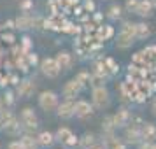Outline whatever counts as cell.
Returning <instances> with one entry per match:
<instances>
[{"label": "cell", "instance_id": "obj_1", "mask_svg": "<svg viewBox=\"0 0 156 149\" xmlns=\"http://www.w3.org/2000/svg\"><path fill=\"white\" fill-rule=\"evenodd\" d=\"M137 41V35H135V23H125L123 28L119 30L118 34V41H116V46L119 49H128L132 48V44Z\"/></svg>", "mask_w": 156, "mask_h": 149}, {"label": "cell", "instance_id": "obj_2", "mask_svg": "<svg viewBox=\"0 0 156 149\" xmlns=\"http://www.w3.org/2000/svg\"><path fill=\"white\" fill-rule=\"evenodd\" d=\"M91 104L95 109H107L111 105V93L105 86H97L91 91Z\"/></svg>", "mask_w": 156, "mask_h": 149}, {"label": "cell", "instance_id": "obj_3", "mask_svg": "<svg viewBox=\"0 0 156 149\" xmlns=\"http://www.w3.org/2000/svg\"><path fill=\"white\" fill-rule=\"evenodd\" d=\"M37 100H39V107H41L42 111H46V112L55 111V109L58 107V104H60V97H58V93L51 91V90H48V91H41Z\"/></svg>", "mask_w": 156, "mask_h": 149}, {"label": "cell", "instance_id": "obj_4", "mask_svg": "<svg viewBox=\"0 0 156 149\" xmlns=\"http://www.w3.org/2000/svg\"><path fill=\"white\" fill-rule=\"evenodd\" d=\"M20 123L25 130H35L39 126V119H37V114L34 112V109L30 107H25L21 112H20Z\"/></svg>", "mask_w": 156, "mask_h": 149}, {"label": "cell", "instance_id": "obj_5", "mask_svg": "<svg viewBox=\"0 0 156 149\" xmlns=\"http://www.w3.org/2000/svg\"><path fill=\"white\" fill-rule=\"evenodd\" d=\"M55 139H56L58 142H62L65 147H72V146H76V144L79 142V139L74 135V132H72L70 128H67V126L58 128V132L55 133Z\"/></svg>", "mask_w": 156, "mask_h": 149}, {"label": "cell", "instance_id": "obj_6", "mask_svg": "<svg viewBox=\"0 0 156 149\" xmlns=\"http://www.w3.org/2000/svg\"><path fill=\"white\" fill-rule=\"evenodd\" d=\"M41 70H42V74L46 77L56 79L60 76L62 69H60V65H58V62L55 58H44L42 62H41Z\"/></svg>", "mask_w": 156, "mask_h": 149}, {"label": "cell", "instance_id": "obj_7", "mask_svg": "<svg viewBox=\"0 0 156 149\" xmlns=\"http://www.w3.org/2000/svg\"><path fill=\"white\" fill-rule=\"evenodd\" d=\"M81 90H83V81H81L79 77L67 81V83H65V86H63V98L74 100L79 93H81Z\"/></svg>", "mask_w": 156, "mask_h": 149}, {"label": "cell", "instance_id": "obj_8", "mask_svg": "<svg viewBox=\"0 0 156 149\" xmlns=\"http://www.w3.org/2000/svg\"><path fill=\"white\" fill-rule=\"evenodd\" d=\"M93 112H95L93 104L86 102V100H79V102H76V112H74L76 118H79V119H88V118H91L93 116Z\"/></svg>", "mask_w": 156, "mask_h": 149}, {"label": "cell", "instance_id": "obj_9", "mask_svg": "<svg viewBox=\"0 0 156 149\" xmlns=\"http://www.w3.org/2000/svg\"><path fill=\"white\" fill-rule=\"evenodd\" d=\"M56 112H58V118H62V119H70L72 116H74V112H76V102L65 98V102L58 104Z\"/></svg>", "mask_w": 156, "mask_h": 149}, {"label": "cell", "instance_id": "obj_10", "mask_svg": "<svg viewBox=\"0 0 156 149\" xmlns=\"http://www.w3.org/2000/svg\"><path fill=\"white\" fill-rule=\"evenodd\" d=\"M140 140L153 144L156 140V125L153 123H144L140 126Z\"/></svg>", "mask_w": 156, "mask_h": 149}, {"label": "cell", "instance_id": "obj_11", "mask_svg": "<svg viewBox=\"0 0 156 149\" xmlns=\"http://www.w3.org/2000/svg\"><path fill=\"white\" fill-rule=\"evenodd\" d=\"M55 60L58 62V65H60L62 70H69L72 67V63H74V58H72V55L69 51H60L56 56H55Z\"/></svg>", "mask_w": 156, "mask_h": 149}, {"label": "cell", "instance_id": "obj_12", "mask_svg": "<svg viewBox=\"0 0 156 149\" xmlns=\"http://www.w3.org/2000/svg\"><path fill=\"white\" fill-rule=\"evenodd\" d=\"M135 14L142 16V18H147L153 14V2L151 0H139L137 9H135Z\"/></svg>", "mask_w": 156, "mask_h": 149}, {"label": "cell", "instance_id": "obj_13", "mask_svg": "<svg viewBox=\"0 0 156 149\" xmlns=\"http://www.w3.org/2000/svg\"><path fill=\"white\" fill-rule=\"evenodd\" d=\"M55 140H56L55 133H51V132H41L37 135V142H39L41 147H51L55 144Z\"/></svg>", "mask_w": 156, "mask_h": 149}, {"label": "cell", "instance_id": "obj_14", "mask_svg": "<svg viewBox=\"0 0 156 149\" xmlns=\"http://www.w3.org/2000/svg\"><path fill=\"white\" fill-rule=\"evenodd\" d=\"M112 121H114V126H125V125H128V121H130V112H128L126 109H119L112 116Z\"/></svg>", "mask_w": 156, "mask_h": 149}, {"label": "cell", "instance_id": "obj_15", "mask_svg": "<svg viewBox=\"0 0 156 149\" xmlns=\"http://www.w3.org/2000/svg\"><path fill=\"white\" fill-rule=\"evenodd\" d=\"M34 90H35V84L32 83V81H23V83H20V86H18V95L20 97H30L32 93H34Z\"/></svg>", "mask_w": 156, "mask_h": 149}, {"label": "cell", "instance_id": "obj_16", "mask_svg": "<svg viewBox=\"0 0 156 149\" xmlns=\"http://www.w3.org/2000/svg\"><path fill=\"white\" fill-rule=\"evenodd\" d=\"M125 139H126V142L137 144V142L140 140V128H137V126H128L126 132H125Z\"/></svg>", "mask_w": 156, "mask_h": 149}, {"label": "cell", "instance_id": "obj_17", "mask_svg": "<svg viewBox=\"0 0 156 149\" xmlns=\"http://www.w3.org/2000/svg\"><path fill=\"white\" fill-rule=\"evenodd\" d=\"M20 142H21L23 149H39L41 147L39 142H37V137H32V135H23L21 139H20Z\"/></svg>", "mask_w": 156, "mask_h": 149}, {"label": "cell", "instance_id": "obj_18", "mask_svg": "<svg viewBox=\"0 0 156 149\" xmlns=\"http://www.w3.org/2000/svg\"><path fill=\"white\" fill-rule=\"evenodd\" d=\"M135 35L137 39H147L151 35V28L146 23H135Z\"/></svg>", "mask_w": 156, "mask_h": 149}, {"label": "cell", "instance_id": "obj_19", "mask_svg": "<svg viewBox=\"0 0 156 149\" xmlns=\"http://www.w3.org/2000/svg\"><path fill=\"white\" fill-rule=\"evenodd\" d=\"M16 25H18V28H20V30H28V28H34L35 20H34V18H30V16H21V18H18V20H16Z\"/></svg>", "mask_w": 156, "mask_h": 149}, {"label": "cell", "instance_id": "obj_20", "mask_svg": "<svg viewBox=\"0 0 156 149\" xmlns=\"http://www.w3.org/2000/svg\"><path fill=\"white\" fill-rule=\"evenodd\" d=\"M121 11H123V7L121 5H118V4H114V5H111V7L107 9V18L109 20H119L121 18Z\"/></svg>", "mask_w": 156, "mask_h": 149}, {"label": "cell", "instance_id": "obj_21", "mask_svg": "<svg viewBox=\"0 0 156 149\" xmlns=\"http://www.w3.org/2000/svg\"><path fill=\"white\" fill-rule=\"evenodd\" d=\"M95 144H97V137H95L93 133H86L84 137H83V140H81L83 149H91Z\"/></svg>", "mask_w": 156, "mask_h": 149}, {"label": "cell", "instance_id": "obj_22", "mask_svg": "<svg viewBox=\"0 0 156 149\" xmlns=\"http://www.w3.org/2000/svg\"><path fill=\"white\" fill-rule=\"evenodd\" d=\"M107 149H126V147H125V144H123L119 139L112 137V139L107 140Z\"/></svg>", "mask_w": 156, "mask_h": 149}, {"label": "cell", "instance_id": "obj_23", "mask_svg": "<svg viewBox=\"0 0 156 149\" xmlns=\"http://www.w3.org/2000/svg\"><path fill=\"white\" fill-rule=\"evenodd\" d=\"M58 4L67 9V7H72V5H77V0H58Z\"/></svg>", "mask_w": 156, "mask_h": 149}, {"label": "cell", "instance_id": "obj_24", "mask_svg": "<svg viewBox=\"0 0 156 149\" xmlns=\"http://www.w3.org/2000/svg\"><path fill=\"white\" fill-rule=\"evenodd\" d=\"M137 4H139V0H128L126 9H128V11H133V12H135V9H137Z\"/></svg>", "mask_w": 156, "mask_h": 149}, {"label": "cell", "instance_id": "obj_25", "mask_svg": "<svg viewBox=\"0 0 156 149\" xmlns=\"http://www.w3.org/2000/svg\"><path fill=\"white\" fill-rule=\"evenodd\" d=\"M7 149H23V147H21V142H20V140H12V142L7 146Z\"/></svg>", "mask_w": 156, "mask_h": 149}, {"label": "cell", "instance_id": "obj_26", "mask_svg": "<svg viewBox=\"0 0 156 149\" xmlns=\"http://www.w3.org/2000/svg\"><path fill=\"white\" fill-rule=\"evenodd\" d=\"M84 7L88 9V11H93V9H95V4H93L91 0H88V2L84 4Z\"/></svg>", "mask_w": 156, "mask_h": 149}, {"label": "cell", "instance_id": "obj_27", "mask_svg": "<svg viewBox=\"0 0 156 149\" xmlns=\"http://www.w3.org/2000/svg\"><path fill=\"white\" fill-rule=\"evenodd\" d=\"M2 111H4V104H2V100H0V114H2Z\"/></svg>", "mask_w": 156, "mask_h": 149}, {"label": "cell", "instance_id": "obj_28", "mask_svg": "<svg viewBox=\"0 0 156 149\" xmlns=\"http://www.w3.org/2000/svg\"><path fill=\"white\" fill-rule=\"evenodd\" d=\"M91 149H104V147H102V146H93Z\"/></svg>", "mask_w": 156, "mask_h": 149}, {"label": "cell", "instance_id": "obj_29", "mask_svg": "<svg viewBox=\"0 0 156 149\" xmlns=\"http://www.w3.org/2000/svg\"><path fill=\"white\" fill-rule=\"evenodd\" d=\"M151 149H156V144H154V146H153V147H151Z\"/></svg>", "mask_w": 156, "mask_h": 149}]
</instances>
